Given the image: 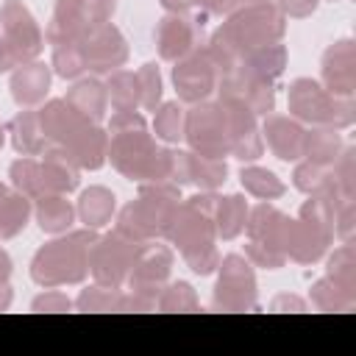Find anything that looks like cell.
Listing matches in <instances>:
<instances>
[{"label": "cell", "instance_id": "cell-1", "mask_svg": "<svg viewBox=\"0 0 356 356\" xmlns=\"http://www.w3.org/2000/svg\"><path fill=\"white\" fill-rule=\"evenodd\" d=\"M108 147L106 159L128 181H167L170 175V147H159L156 136L147 131V120L139 111H114L108 120Z\"/></svg>", "mask_w": 356, "mask_h": 356}, {"label": "cell", "instance_id": "cell-2", "mask_svg": "<svg viewBox=\"0 0 356 356\" xmlns=\"http://www.w3.org/2000/svg\"><path fill=\"white\" fill-rule=\"evenodd\" d=\"M214 192H197L192 197H181V203L172 211V220L164 231L170 245L178 248L181 259L186 267L197 275H209L220 264V250H217V231H214V206H217Z\"/></svg>", "mask_w": 356, "mask_h": 356}, {"label": "cell", "instance_id": "cell-3", "mask_svg": "<svg viewBox=\"0 0 356 356\" xmlns=\"http://www.w3.org/2000/svg\"><path fill=\"white\" fill-rule=\"evenodd\" d=\"M39 114H42L47 142L64 147L81 170H100L106 164L108 134L100 128V122L81 114L64 97L47 100L39 108Z\"/></svg>", "mask_w": 356, "mask_h": 356}, {"label": "cell", "instance_id": "cell-4", "mask_svg": "<svg viewBox=\"0 0 356 356\" xmlns=\"http://www.w3.org/2000/svg\"><path fill=\"white\" fill-rule=\"evenodd\" d=\"M95 236H97V231L81 228V231L56 234V239L44 242L31 259L33 284H39L44 289L81 284L89 275V248H92Z\"/></svg>", "mask_w": 356, "mask_h": 356}, {"label": "cell", "instance_id": "cell-5", "mask_svg": "<svg viewBox=\"0 0 356 356\" xmlns=\"http://www.w3.org/2000/svg\"><path fill=\"white\" fill-rule=\"evenodd\" d=\"M181 203V186L172 181H145L139 184L136 200L125 203L117 214V231L136 242L161 239L175 206Z\"/></svg>", "mask_w": 356, "mask_h": 356}, {"label": "cell", "instance_id": "cell-6", "mask_svg": "<svg viewBox=\"0 0 356 356\" xmlns=\"http://www.w3.org/2000/svg\"><path fill=\"white\" fill-rule=\"evenodd\" d=\"M334 242V206L323 195H309L298 217H286L284 225V256L286 261L314 264Z\"/></svg>", "mask_w": 356, "mask_h": 356}, {"label": "cell", "instance_id": "cell-7", "mask_svg": "<svg viewBox=\"0 0 356 356\" xmlns=\"http://www.w3.org/2000/svg\"><path fill=\"white\" fill-rule=\"evenodd\" d=\"M172 261L175 256L170 245H161L159 239L142 242L125 278L122 312H153L164 284L170 281Z\"/></svg>", "mask_w": 356, "mask_h": 356}, {"label": "cell", "instance_id": "cell-8", "mask_svg": "<svg viewBox=\"0 0 356 356\" xmlns=\"http://www.w3.org/2000/svg\"><path fill=\"white\" fill-rule=\"evenodd\" d=\"M286 108L289 117L309 125H328L345 131L356 122V100L331 95L314 78H295L286 89Z\"/></svg>", "mask_w": 356, "mask_h": 356}, {"label": "cell", "instance_id": "cell-9", "mask_svg": "<svg viewBox=\"0 0 356 356\" xmlns=\"http://www.w3.org/2000/svg\"><path fill=\"white\" fill-rule=\"evenodd\" d=\"M239 56L281 42L286 33V17L273 6V3H253V6H239L228 14V19L217 28Z\"/></svg>", "mask_w": 356, "mask_h": 356}, {"label": "cell", "instance_id": "cell-10", "mask_svg": "<svg viewBox=\"0 0 356 356\" xmlns=\"http://www.w3.org/2000/svg\"><path fill=\"white\" fill-rule=\"evenodd\" d=\"M117 0H56L44 39L50 44L83 42L97 25L111 22Z\"/></svg>", "mask_w": 356, "mask_h": 356}, {"label": "cell", "instance_id": "cell-11", "mask_svg": "<svg viewBox=\"0 0 356 356\" xmlns=\"http://www.w3.org/2000/svg\"><path fill=\"white\" fill-rule=\"evenodd\" d=\"M184 139L192 153L209 156V159H225L231 156V139H228V120L217 100H200L192 103V108L184 117Z\"/></svg>", "mask_w": 356, "mask_h": 356}, {"label": "cell", "instance_id": "cell-12", "mask_svg": "<svg viewBox=\"0 0 356 356\" xmlns=\"http://www.w3.org/2000/svg\"><path fill=\"white\" fill-rule=\"evenodd\" d=\"M220 275L214 284V309L220 312H259V289L253 264L242 253L220 256Z\"/></svg>", "mask_w": 356, "mask_h": 356}, {"label": "cell", "instance_id": "cell-13", "mask_svg": "<svg viewBox=\"0 0 356 356\" xmlns=\"http://www.w3.org/2000/svg\"><path fill=\"white\" fill-rule=\"evenodd\" d=\"M0 36H3V44H6L14 67H19L25 61H36L39 53L44 50V33L22 0H3Z\"/></svg>", "mask_w": 356, "mask_h": 356}, {"label": "cell", "instance_id": "cell-14", "mask_svg": "<svg viewBox=\"0 0 356 356\" xmlns=\"http://www.w3.org/2000/svg\"><path fill=\"white\" fill-rule=\"evenodd\" d=\"M139 245L142 242L125 236L117 228L108 234H97L89 248V273H92L95 284L125 286V278H128V270L134 264Z\"/></svg>", "mask_w": 356, "mask_h": 356}, {"label": "cell", "instance_id": "cell-15", "mask_svg": "<svg viewBox=\"0 0 356 356\" xmlns=\"http://www.w3.org/2000/svg\"><path fill=\"white\" fill-rule=\"evenodd\" d=\"M172 83H175V92H178V100L181 103H200V100H209L214 92H217V81H220V72L214 67V61L209 58L206 53V44H197L195 50H189L184 58L172 61Z\"/></svg>", "mask_w": 356, "mask_h": 356}, {"label": "cell", "instance_id": "cell-16", "mask_svg": "<svg viewBox=\"0 0 356 356\" xmlns=\"http://www.w3.org/2000/svg\"><path fill=\"white\" fill-rule=\"evenodd\" d=\"M217 97H234L242 100L256 117H267L275 108V83L256 75L253 70H248L242 61L231 70L222 72L217 81Z\"/></svg>", "mask_w": 356, "mask_h": 356}, {"label": "cell", "instance_id": "cell-17", "mask_svg": "<svg viewBox=\"0 0 356 356\" xmlns=\"http://www.w3.org/2000/svg\"><path fill=\"white\" fill-rule=\"evenodd\" d=\"M203 17L206 14H164L153 31L159 56L164 61H178L189 50L203 44Z\"/></svg>", "mask_w": 356, "mask_h": 356}, {"label": "cell", "instance_id": "cell-18", "mask_svg": "<svg viewBox=\"0 0 356 356\" xmlns=\"http://www.w3.org/2000/svg\"><path fill=\"white\" fill-rule=\"evenodd\" d=\"M217 103L225 111L228 120V139H231V156L239 161H256L264 153V139H261V125L259 117L234 97H217Z\"/></svg>", "mask_w": 356, "mask_h": 356}, {"label": "cell", "instance_id": "cell-19", "mask_svg": "<svg viewBox=\"0 0 356 356\" xmlns=\"http://www.w3.org/2000/svg\"><path fill=\"white\" fill-rule=\"evenodd\" d=\"M81 47H83V58H86V72H92V75H108L128 61V42L114 22L97 25L81 42Z\"/></svg>", "mask_w": 356, "mask_h": 356}, {"label": "cell", "instance_id": "cell-20", "mask_svg": "<svg viewBox=\"0 0 356 356\" xmlns=\"http://www.w3.org/2000/svg\"><path fill=\"white\" fill-rule=\"evenodd\" d=\"M320 83L339 97H356V44L350 36L334 39L320 61Z\"/></svg>", "mask_w": 356, "mask_h": 356}, {"label": "cell", "instance_id": "cell-21", "mask_svg": "<svg viewBox=\"0 0 356 356\" xmlns=\"http://www.w3.org/2000/svg\"><path fill=\"white\" fill-rule=\"evenodd\" d=\"M261 139L281 161H300L303 159V142H306V125L295 117L284 114H267L261 122Z\"/></svg>", "mask_w": 356, "mask_h": 356}, {"label": "cell", "instance_id": "cell-22", "mask_svg": "<svg viewBox=\"0 0 356 356\" xmlns=\"http://www.w3.org/2000/svg\"><path fill=\"white\" fill-rule=\"evenodd\" d=\"M50 81H53V70L44 61H25L19 67L11 70V97L19 108H36L44 103L47 92H50Z\"/></svg>", "mask_w": 356, "mask_h": 356}, {"label": "cell", "instance_id": "cell-23", "mask_svg": "<svg viewBox=\"0 0 356 356\" xmlns=\"http://www.w3.org/2000/svg\"><path fill=\"white\" fill-rule=\"evenodd\" d=\"M39 170H42V195L44 192L70 195L81 184V167L58 145H50V142L44 145V150L39 153Z\"/></svg>", "mask_w": 356, "mask_h": 356}, {"label": "cell", "instance_id": "cell-24", "mask_svg": "<svg viewBox=\"0 0 356 356\" xmlns=\"http://www.w3.org/2000/svg\"><path fill=\"white\" fill-rule=\"evenodd\" d=\"M286 217L289 214L275 209L270 200H261V203L250 206L248 222H245L248 242L261 245V248L275 250V253H284V225H286Z\"/></svg>", "mask_w": 356, "mask_h": 356}, {"label": "cell", "instance_id": "cell-25", "mask_svg": "<svg viewBox=\"0 0 356 356\" xmlns=\"http://www.w3.org/2000/svg\"><path fill=\"white\" fill-rule=\"evenodd\" d=\"M8 134H11L14 150L22 156H39L47 145L39 108H19L8 122Z\"/></svg>", "mask_w": 356, "mask_h": 356}, {"label": "cell", "instance_id": "cell-26", "mask_svg": "<svg viewBox=\"0 0 356 356\" xmlns=\"http://www.w3.org/2000/svg\"><path fill=\"white\" fill-rule=\"evenodd\" d=\"M33 217H36V225L44 231V234H64L72 228L75 222V206L72 200H67V195L61 192H44L33 200Z\"/></svg>", "mask_w": 356, "mask_h": 356}, {"label": "cell", "instance_id": "cell-27", "mask_svg": "<svg viewBox=\"0 0 356 356\" xmlns=\"http://www.w3.org/2000/svg\"><path fill=\"white\" fill-rule=\"evenodd\" d=\"M114 211H117V195L108 186H97V184L83 189L78 203H75L78 220L83 222V228H92V231L108 225Z\"/></svg>", "mask_w": 356, "mask_h": 356}, {"label": "cell", "instance_id": "cell-28", "mask_svg": "<svg viewBox=\"0 0 356 356\" xmlns=\"http://www.w3.org/2000/svg\"><path fill=\"white\" fill-rule=\"evenodd\" d=\"M64 100L70 106H75L81 114L92 117L95 122H100L106 117L108 108V92H106V81H100V75H89V78H75V83L67 89Z\"/></svg>", "mask_w": 356, "mask_h": 356}, {"label": "cell", "instance_id": "cell-29", "mask_svg": "<svg viewBox=\"0 0 356 356\" xmlns=\"http://www.w3.org/2000/svg\"><path fill=\"white\" fill-rule=\"evenodd\" d=\"M33 200L14 186H0V239H14L31 220Z\"/></svg>", "mask_w": 356, "mask_h": 356}, {"label": "cell", "instance_id": "cell-30", "mask_svg": "<svg viewBox=\"0 0 356 356\" xmlns=\"http://www.w3.org/2000/svg\"><path fill=\"white\" fill-rule=\"evenodd\" d=\"M342 147H345V139L337 128H328V125H309L306 128L303 159L331 167L337 161V156L342 153Z\"/></svg>", "mask_w": 356, "mask_h": 356}, {"label": "cell", "instance_id": "cell-31", "mask_svg": "<svg viewBox=\"0 0 356 356\" xmlns=\"http://www.w3.org/2000/svg\"><path fill=\"white\" fill-rule=\"evenodd\" d=\"M248 200L242 195H225V197H217V206H214V231H217V239H236L242 231H245V222H248Z\"/></svg>", "mask_w": 356, "mask_h": 356}, {"label": "cell", "instance_id": "cell-32", "mask_svg": "<svg viewBox=\"0 0 356 356\" xmlns=\"http://www.w3.org/2000/svg\"><path fill=\"white\" fill-rule=\"evenodd\" d=\"M286 61H289V53H286V44H281V42L256 47V50H250V53L242 56V64L248 70H253L256 75H261V78H267L273 83H275V78L284 75Z\"/></svg>", "mask_w": 356, "mask_h": 356}, {"label": "cell", "instance_id": "cell-33", "mask_svg": "<svg viewBox=\"0 0 356 356\" xmlns=\"http://www.w3.org/2000/svg\"><path fill=\"white\" fill-rule=\"evenodd\" d=\"M309 298H312V306H317L320 312H353L356 309V292L339 286L328 275H323L312 284Z\"/></svg>", "mask_w": 356, "mask_h": 356}, {"label": "cell", "instance_id": "cell-34", "mask_svg": "<svg viewBox=\"0 0 356 356\" xmlns=\"http://www.w3.org/2000/svg\"><path fill=\"white\" fill-rule=\"evenodd\" d=\"M106 92L114 111H136L139 108V83L136 72L131 70H114L106 75Z\"/></svg>", "mask_w": 356, "mask_h": 356}, {"label": "cell", "instance_id": "cell-35", "mask_svg": "<svg viewBox=\"0 0 356 356\" xmlns=\"http://www.w3.org/2000/svg\"><path fill=\"white\" fill-rule=\"evenodd\" d=\"M239 181H242V189H245L248 195L259 197V200H275V197H281V195L286 192L284 181H281L273 170L259 167V164H248V167H242Z\"/></svg>", "mask_w": 356, "mask_h": 356}, {"label": "cell", "instance_id": "cell-36", "mask_svg": "<svg viewBox=\"0 0 356 356\" xmlns=\"http://www.w3.org/2000/svg\"><path fill=\"white\" fill-rule=\"evenodd\" d=\"M184 117H186V108L181 106V100L159 103L156 111H153V134H156V139H161L167 145L181 142L184 139Z\"/></svg>", "mask_w": 356, "mask_h": 356}, {"label": "cell", "instance_id": "cell-37", "mask_svg": "<svg viewBox=\"0 0 356 356\" xmlns=\"http://www.w3.org/2000/svg\"><path fill=\"white\" fill-rule=\"evenodd\" d=\"M325 275L331 281H337L339 286L356 292V248H353V239L350 242H339L334 248V253L325 261Z\"/></svg>", "mask_w": 356, "mask_h": 356}, {"label": "cell", "instance_id": "cell-38", "mask_svg": "<svg viewBox=\"0 0 356 356\" xmlns=\"http://www.w3.org/2000/svg\"><path fill=\"white\" fill-rule=\"evenodd\" d=\"M78 312H122V286L92 284L75 298Z\"/></svg>", "mask_w": 356, "mask_h": 356}, {"label": "cell", "instance_id": "cell-39", "mask_svg": "<svg viewBox=\"0 0 356 356\" xmlns=\"http://www.w3.org/2000/svg\"><path fill=\"white\" fill-rule=\"evenodd\" d=\"M225 175H228V164H225V159H209V156H197V153H192L189 184L200 186L203 192H214L217 186L225 184Z\"/></svg>", "mask_w": 356, "mask_h": 356}, {"label": "cell", "instance_id": "cell-40", "mask_svg": "<svg viewBox=\"0 0 356 356\" xmlns=\"http://www.w3.org/2000/svg\"><path fill=\"white\" fill-rule=\"evenodd\" d=\"M8 181L14 189H19L22 195H28L31 200H36L42 195V170H39V159L33 156H19L17 161H11L8 167Z\"/></svg>", "mask_w": 356, "mask_h": 356}, {"label": "cell", "instance_id": "cell-41", "mask_svg": "<svg viewBox=\"0 0 356 356\" xmlns=\"http://www.w3.org/2000/svg\"><path fill=\"white\" fill-rule=\"evenodd\" d=\"M50 70L58 78L75 81L86 72V58H83V47L81 42H67V44H53V58H50Z\"/></svg>", "mask_w": 356, "mask_h": 356}, {"label": "cell", "instance_id": "cell-42", "mask_svg": "<svg viewBox=\"0 0 356 356\" xmlns=\"http://www.w3.org/2000/svg\"><path fill=\"white\" fill-rule=\"evenodd\" d=\"M156 309L159 312H197L200 303H197V295H195L192 284H186V281H167L161 295H159Z\"/></svg>", "mask_w": 356, "mask_h": 356}, {"label": "cell", "instance_id": "cell-43", "mask_svg": "<svg viewBox=\"0 0 356 356\" xmlns=\"http://www.w3.org/2000/svg\"><path fill=\"white\" fill-rule=\"evenodd\" d=\"M136 83H139V106L145 111H156V106L161 103V72L153 61L142 64L136 70Z\"/></svg>", "mask_w": 356, "mask_h": 356}, {"label": "cell", "instance_id": "cell-44", "mask_svg": "<svg viewBox=\"0 0 356 356\" xmlns=\"http://www.w3.org/2000/svg\"><path fill=\"white\" fill-rule=\"evenodd\" d=\"M328 175H331V170H328L325 164L300 159L298 167H295V172H292V184H295V189H300L303 195H314V192H320V189L328 184Z\"/></svg>", "mask_w": 356, "mask_h": 356}, {"label": "cell", "instance_id": "cell-45", "mask_svg": "<svg viewBox=\"0 0 356 356\" xmlns=\"http://www.w3.org/2000/svg\"><path fill=\"white\" fill-rule=\"evenodd\" d=\"M331 178L337 181V186L342 189V195L356 197V147L353 145H345L342 147V153L331 164Z\"/></svg>", "mask_w": 356, "mask_h": 356}, {"label": "cell", "instance_id": "cell-46", "mask_svg": "<svg viewBox=\"0 0 356 356\" xmlns=\"http://www.w3.org/2000/svg\"><path fill=\"white\" fill-rule=\"evenodd\" d=\"M356 231V197L342 200L334 209V239L339 242H350Z\"/></svg>", "mask_w": 356, "mask_h": 356}, {"label": "cell", "instance_id": "cell-47", "mask_svg": "<svg viewBox=\"0 0 356 356\" xmlns=\"http://www.w3.org/2000/svg\"><path fill=\"white\" fill-rule=\"evenodd\" d=\"M75 303L64 295V292H58L56 286H50L47 292H42V295H36L33 298V303H31V309L33 312H70Z\"/></svg>", "mask_w": 356, "mask_h": 356}, {"label": "cell", "instance_id": "cell-48", "mask_svg": "<svg viewBox=\"0 0 356 356\" xmlns=\"http://www.w3.org/2000/svg\"><path fill=\"white\" fill-rule=\"evenodd\" d=\"M317 3L320 0H273V6L289 19H303V17H312L317 11Z\"/></svg>", "mask_w": 356, "mask_h": 356}, {"label": "cell", "instance_id": "cell-49", "mask_svg": "<svg viewBox=\"0 0 356 356\" xmlns=\"http://www.w3.org/2000/svg\"><path fill=\"white\" fill-rule=\"evenodd\" d=\"M192 8H200L206 17L231 14L236 8V0H192Z\"/></svg>", "mask_w": 356, "mask_h": 356}, {"label": "cell", "instance_id": "cell-50", "mask_svg": "<svg viewBox=\"0 0 356 356\" xmlns=\"http://www.w3.org/2000/svg\"><path fill=\"white\" fill-rule=\"evenodd\" d=\"M270 312H306V300L289 292H281L270 300Z\"/></svg>", "mask_w": 356, "mask_h": 356}, {"label": "cell", "instance_id": "cell-51", "mask_svg": "<svg viewBox=\"0 0 356 356\" xmlns=\"http://www.w3.org/2000/svg\"><path fill=\"white\" fill-rule=\"evenodd\" d=\"M164 6L167 14H189L192 11V0H159Z\"/></svg>", "mask_w": 356, "mask_h": 356}, {"label": "cell", "instance_id": "cell-52", "mask_svg": "<svg viewBox=\"0 0 356 356\" xmlns=\"http://www.w3.org/2000/svg\"><path fill=\"white\" fill-rule=\"evenodd\" d=\"M14 300V292H11V284L8 281H0V312H6Z\"/></svg>", "mask_w": 356, "mask_h": 356}, {"label": "cell", "instance_id": "cell-53", "mask_svg": "<svg viewBox=\"0 0 356 356\" xmlns=\"http://www.w3.org/2000/svg\"><path fill=\"white\" fill-rule=\"evenodd\" d=\"M8 275H11V256L0 248V281H8Z\"/></svg>", "mask_w": 356, "mask_h": 356}, {"label": "cell", "instance_id": "cell-54", "mask_svg": "<svg viewBox=\"0 0 356 356\" xmlns=\"http://www.w3.org/2000/svg\"><path fill=\"white\" fill-rule=\"evenodd\" d=\"M8 70H14V61H11V56L3 44V36H0V72H8Z\"/></svg>", "mask_w": 356, "mask_h": 356}, {"label": "cell", "instance_id": "cell-55", "mask_svg": "<svg viewBox=\"0 0 356 356\" xmlns=\"http://www.w3.org/2000/svg\"><path fill=\"white\" fill-rule=\"evenodd\" d=\"M239 6H253V3H270V0H236Z\"/></svg>", "mask_w": 356, "mask_h": 356}, {"label": "cell", "instance_id": "cell-56", "mask_svg": "<svg viewBox=\"0 0 356 356\" xmlns=\"http://www.w3.org/2000/svg\"><path fill=\"white\" fill-rule=\"evenodd\" d=\"M3 139H6V125L0 122V147H3Z\"/></svg>", "mask_w": 356, "mask_h": 356}, {"label": "cell", "instance_id": "cell-57", "mask_svg": "<svg viewBox=\"0 0 356 356\" xmlns=\"http://www.w3.org/2000/svg\"><path fill=\"white\" fill-rule=\"evenodd\" d=\"M0 186H3V181H0Z\"/></svg>", "mask_w": 356, "mask_h": 356}, {"label": "cell", "instance_id": "cell-58", "mask_svg": "<svg viewBox=\"0 0 356 356\" xmlns=\"http://www.w3.org/2000/svg\"><path fill=\"white\" fill-rule=\"evenodd\" d=\"M331 3H337V0H331Z\"/></svg>", "mask_w": 356, "mask_h": 356}]
</instances>
